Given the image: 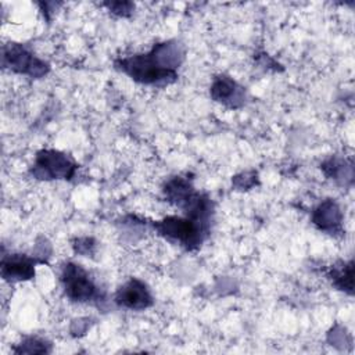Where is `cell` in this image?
I'll use <instances>...</instances> for the list:
<instances>
[{
	"instance_id": "8992f818",
	"label": "cell",
	"mask_w": 355,
	"mask_h": 355,
	"mask_svg": "<svg viewBox=\"0 0 355 355\" xmlns=\"http://www.w3.org/2000/svg\"><path fill=\"white\" fill-rule=\"evenodd\" d=\"M4 60L8 61V65L18 72H28L32 75H40L44 72V64L33 58V55L19 46H10V49L4 51Z\"/></svg>"
},
{
	"instance_id": "277c9868",
	"label": "cell",
	"mask_w": 355,
	"mask_h": 355,
	"mask_svg": "<svg viewBox=\"0 0 355 355\" xmlns=\"http://www.w3.org/2000/svg\"><path fill=\"white\" fill-rule=\"evenodd\" d=\"M36 169L42 178H69L73 173L75 165L57 151H42L36 159Z\"/></svg>"
},
{
	"instance_id": "6da1fadb",
	"label": "cell",
	"mask_w": 355,
	"mask_h": 355,
	"mask_svg": "<svg viewBox=\"0 0 355 355\" xmlns=\"http://www.w3.org/2000/svg\"><path fill=\"white\" fill-rule=\"evenodd\" d=\"M121 68L133 79L143 83H157L161 80L173 79L175 71L161 65L157 49L148 55H133L121 61Z\"/></svg>"
},
{
	"instance_id": "7a4b0ae2",
	"label": "cell",
	"mask_w": 355,
	"mask_h": 355,
	"mask_svg": "<svg viewBox=\"0 0 355 355\" xmlns=\"http://www.w3.org/2000/svg\"><path fill=\"white\" fill-rule=\"evenodd\" d=\"M61 280L64 283L65 293L71 300L89 301L97 295V287L79 265H65Z\"/></svg>"
},
{
	"instance_id": "5b68a950",
	"label": "cell",
	"mask_w": 355,
	"mask_h": 355,
	"mask_svg": "<svg viewBox=\"0 0 355 355\" xmlns=\"http://www.w3.org/2000/svg\"><path fill=\"white\" fill-rule=\"evenodd\" d=\"M116 302L126 308L143 309L151 304V297L143 283L130 280L118 291Z\"/></svg>"
},
{
	"instance_id": "ba28073f",
	"label": "cell",
	"mask_w": 355,
	"mask_h": 355,
	"mask_svg": "<svg viewBox=\"0 0 355 355\" xmlns=\"http://www.w3.org/2000/svg\"><path fill=\"white\" fill-rule=\"evenodd\" d=\"M315 223H318L322 229L337 226L340 223L338 208L333 202L322 204L315 214Z\"/></svg>"
},
{
	"instance_id": "52a82bcc",
	"label": "cell",
	"mask_w": 355,
	"mask_h": 355,
	"mask_svg": "<svg viewBox=\"0 0 355 355\" xmlns=\"http://www.w3.org/2000/svg\"><path fill=\"white\" fill-rule=\"evenodd\" d=\"M1 273L7 280H22L31 279L35 273L33 263L19 255H12L3 261Z\"/></svg>"
},
{
	"instance_id": "9c48e42d",
	"label": "cell",
	"mask_w": 355,
	"mask_h": 355,
	"mask_svg": "<svg viewBox=\"0 0 355 355\" xmlns=\"http://www.w3.org/2000/svg\"><path fill=\"white\" fill-rule=\"evenodd\" d=\"M234 83L226 78L219 79L218 82H215L214 87H212V94L216 100L220 101H226L229 97H232L234 94Z\"/></svg>"
},
{
	"instance_id": "3957f363",
	"label": "cell",
	"mask_w": 355,
	"mask_h": 355,
	"mask_svg": "<svg viewBox=\"0 0 355 355\" xmlns=\"http://www.w3.org/2000/svg\"><path fill=\"white\" fill-rule=\"evenodd\" d=\"M155 226L162 234L179 240L187 247H194L201 243V232H202L201 220H197L193 218L180 219L173 216V218H166L159 223H155Z\"/></svg>"
},
{
	"instance_id": "30bf717a",
	"label": "cell",
	"mask_w": 355,
	"mask_h": 355,
	"mask_svg": "<svg viewBox=\"0 0 355 355\" xmlns=\"http://www.w3.org/2000/svg\"><path fill=\"white\" fill-rule=\"evenodd\" d=\"M333 279L338 287L352 293V263L349 262L344 268L336 270L333 273Z\"/></svg>"
}]
</instances>
